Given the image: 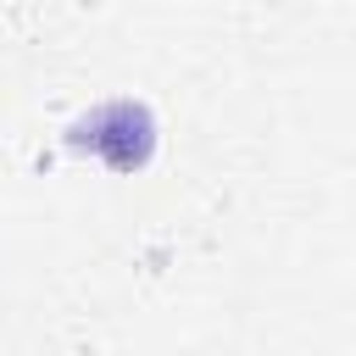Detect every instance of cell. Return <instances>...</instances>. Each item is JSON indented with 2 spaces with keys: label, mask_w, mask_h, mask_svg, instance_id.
<instances>
[{
  "label": "cell",
  "mask_w": 356,
  "mask_h": 356,
  "mask_svg": "<svg viewBox=\"0 0 356 356\" xmlns=\"http://www.w3.org/2000/svg\"><path fill=\"white\" fill-rule=\"evenodd\" d=\"M67 150L95 156V161H106L111 172H139V167H150V156H156V117H150L145 100H128V95L100 100V106H89L83 117H72Z\"/></svg>",
  "instance_id": "1"
}]
</instances>
